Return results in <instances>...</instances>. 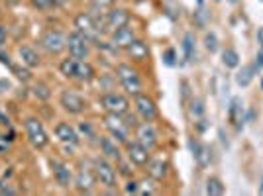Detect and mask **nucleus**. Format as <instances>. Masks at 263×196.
Returning <instances> with one entry per match:
<instances>
[{
	"instance_id": "obj_1",
	"label": "nucleus",
	"mask_w": 263,
	"mask_h": 196,
	"mask_svg": "<svg viewBox=\"0 0 263 196\" xmlns=\"http://www.w3.org/2000/svg\"><path fill=\"white\" fill-rule=\"evenodd\" d=\"M97 20V26H99L100 33H112L116 32V30H120L124 26H128L130 22V14L126 10H122V8H114V10H110L104 14V18H95Z\"/></svg>"
},
{
	"instance_id": "obj_2",
	"label": "nucleus",
	"mask_w": 263,
	"mask_h": 196,
	"mask_svg": "<svg viewBox=\"0 0 263 196\" xmlns=\"http://www.w3.org/2000/svg\"><path fill=\"white\" fill-rule=\"evenodd\" d=\"M24 128H26L28 142L32 143L35 149H44L45 145L49 143V138H47V131H45L44 124L37 118H28V120L24 122Z\"/></svg>"
},
{
	"instance_id": "obj_3",
	"label": "nucleus",
	"mask_w": 263,
	"mask_h": 196,
	"mask_svg": "<svg viewBox=\"0 0 263 196\" xmlns=\"http://www.w3.org/2000/svg\"><path fill=\"white\" fill-rule=\"evenodd\" d=\"M116 76H118V81H120L122 88H124L128 94H134V96L140 94V90H142V81H140L138 73H136L130 65L116 67Z\"/></svg>"
},
{
	"instance_id": "obj_4",
	"label": "nucleus",
	"mask_w": 263,
	"mask_h": 196,
	"mask_svg": "<svg viewBox=\"0 0 263 196\" xmlns=\"http://www.w3.org/2000/svg\"><path fill=\"white\" fill-rule=\"evenodd\" d=\"M104 126H106V130L110 131V135H112L116 142H120V143L128 142V138H130V128H128V124H126V120L122 118L120 114H106V116H104Z\"/></svg>"
},
{
	"instance_id": "obj_5",
	"label": "nucleus",
	"mask_w": 263,
	"mask_h": 196,
	"mask_svg": "<svg viewBox=\"0 0 263 196\" xmlns=\"http://www.w3.org/2000/svg\"><path fill=\"white\" fill-rule=\"evenodd\" d=\"M100 106L106 110V114H120L124 116L128 110H130V100L118 94V92H106L100 96Z\"/></svg>"
},
{
	"instance_id": "obj_6",
	"label": "nucleus",
	"mask_w": 263,
	"mask_h": 196,
	"mask_svg": "<svg viewBox=\"0 0 263 196\" xmlns=\"http://www.w3.org/2000/svg\"><path fill=\"white\" fill-rule=\"evenodd\" d=\"M75 28H77V32H81L85 37H87L88 44H97V42H99L100 30H99V26H97L95 16L81 12L77 18H75Z\"/></svg>"
},
{
	"instance_id": "obj_7",
	"label": "nucleus",
	"mask_w": 263,
	"mask_h": 196,
	"mask_svg": "<svg viewBox=\"0 0 263 196\" xmlns=\"http://www.w3.org/2000/svg\"><path fill=\"white\" fill-rule=\"evenodd\" d=\"M92 173H95L97 183H100L102 186H106V188L116 186V171L112 169V165L106 159H97L92 163Z\"/></svg>"
},
{
	"instance_id": "obj_8",
	"label": "nucleus",
	"mask_w": 263,
	"mask_h": 196,
	"mask_svg": "<svg viewBox=\"0 0 263 196\" xmlns=\"http://www.w3.org/2000/svg\"><path fill=\"white\" fill-rule=\"evenodd\" d=\"M40 44H42V47L47 53L59 55L67 47V37L61 32H57V30H49V32H45L42 35Z\"/></svg>"
},
{
	"instance_id": "obj_9",
	"label": "nucleus",
	"mask_w": 263,
	"mask_h": 196,
	"mask_svg": "<svg viewBox=\"0 0 263 196\" xmlns=\"http://www.w3.org/2000/svg\"><path fill=\"white\" fill-rule=\"evenodd\" d=\"M67 49H69L71 57H77V59H87L88 51H90L88 49V40L77 30L67 35Z\"/></svg>"
},
{
	"instance_id": "obj_10",
	"label": "nucleus",
	"mask_w": 263,
	"mask_h": 196,
	"mask_svg": "<svg viewBox=\"0 0 263 196\" xmlns=\"http://www.w3.org/2000/svg\"><path fill=\"white\" fill-rule=\"evenodd\" d=\"M59 102H61L63 110H67L69 114H81L87 108L85 98L77 94V92H73V90H63L61 96H59Z\"/></svg>"
},
{
	"instance_id": "obj_11",
	"label": "nucleus",
	"mask_w": 263,
	"mask_h": 196,
	"mask_svg": "<svg viewBox=\"0 0 263 196\" xmlns=\"http://www.w3.org/2000/svg\"><path fill=\"white\" fill-rule=\"evenodd\" d=\"M134 106H136V112L143 118V122H152L157 118V106L147 94H136Z\"/></svg>"
},
{
	"instance_id": "obj_12",
	"label": "nucleus",
	"mask_w": 263,
	"mask_h": 196,
	"mask_svg": "<svg viewBox=\"0 0 263 196\" xmlns=\"http://www.w3.org/2000/svg\"><path fill=\"white\" fill-rule=\"evenodd\" d=\"M189 149L193 153L195 161L200 169H206L210 163H212V151L206 143L198 142V140H189Z\"/></svg>"
},
{
	"instance_id": "obj_13",
	"label": "nucleus",
	"mask_w": 263,
	"mask_h": 196,
	"mask_svg": "<svg viewBox=\"0 0 263 196\" xmlns=\"http://www.w3.org/2000/svg\"><path fill=\"white\" fill-rule=\"evenodd\" d=\"M126 151H128L130 163L138 165V167H145L147 161H149V149L143 147L138 140L136 142H126Z\"/></svg>"
},
{
	"instance_id": "obj_14",
	"label": "nucleus",
	"mask_w": 263,
	"mask_h": 196,
	"mask_svg": "<svg viewBox=\"0 0 263 196\" xmlns=\"http://www.w3.org/2000/svg\"><path fill=\"white\" fill-rule=\"evenodd\" d=\"M136 138H138V142L142 143L143 147H147L149 151L157 145V131H155V128L149 122L136 126Z\"/></svg>"
},
{
	"instance_id": "obj_15",
	"label": "nucleus",
	"mask_w": 263,
	"mask_h": 196,
	"mask_svg": "<svg viewBox=\"0 0 263 196\" xmlns=\"http://www.w3.org/2000/svg\"><path fill=\"white\" fill-rule=\"evenodd\" d=\"M134 40H136V33L132 30L130 26H124L120 30H116V32H112V47H116V49H128L132 44H134Z\"/></svg>"
},
{
	"instance_id": "obj_16",
	"label": "nucleus",
	"mask_w": 263,
	"mask_h": 196,
	"mask_svg": "<svg viewBox=\"0 0 263 196\" xmlns=\"http://www.w3.org/2000/svg\"><path fill=\"white\" fill-rule=\"evenodd\" d=\"M51 171H53V179L57 185L63 186V188L71 186L73 177H71V169H69L65 163H61V161H57V159H51Z\"/></svg>"
},
{
	"instance_id": "obj_17",
	"label": "nucleus",
	"mask_w": 263,
	"mask_h": 196,
	"mask_svg": "<svg viewBox=\"0 0 263 196\" xmlns=\"http://www.w3.org/2000/svg\"><path fill=\"white\" fill-rule=\"evenodd\" d=\"M95 183H97V179H95L92 169H85V167L79 169L77 177H75V188H77L79 192H90Z\"/></svg>"
},
{
	"instance_id": "obj_18",
	"label": "nucleus",
	"mask_w": 263,
	"mask_h": 196,
	"mask_svg": "<svg viewBox=\"0 0 263 196\" xmlns=\"http://www.w3.org/2000/svg\"><path fill=\"white\" fill-rule=\"evenodd\" d=\"M55 135L59 138V142L65 143V145H77L79 143V133L73 126H69L65 122L57 124L55 126Z\"/></svg>"
},
{
	"instance_id": "obj_19",
	"label": "nucleus",
	"mask_w": 263,
	"mask_h": 196,
	"mask_svg": "<svg viewBox=\"0 0 263 196\" xmlns=\"http://www.w3.org/2000/svg\"><path fill=\"white\" fill-rule=\"evenodd\" d=\"M145 167H147V174L152 181H163L167 177V169H169L167 161H163V159H149Z\"/></svg>"
},
{
	"instance_id": "obj_20",
	"label": "nucleus",
	"mask_w": 263,
	"mask_h": 196,
	"mask_svg": "<svg viewBox=\"0 0 263 196\" xmlns=\"http://www.w3.org/2000/svg\"><path fill=\"white\" fill-rule=\"evenodd\" d=\"M228 118L230 122L240 130L241 128V122H243V102H241V98H232L230 106H228Z\"/></svg>"
},
{
	"instance_id": "obj_21",
	"label": "nucleus",
	"mask_w": 263,
	"mask_h": 196,
	"mask_svg": "<svg viewBox=\"0 0 263 196\" xmlns=\"http://www.w3.org/2000/svg\"><path fill=\"white\" fill-rule=\"evenodd\" d=\"M18 55H20V61H22L28 69H35V67L40 65V55H37V51H35L33 47H30V45L20 47V49H18Z\"/></svg>"
},
{
	"instance_id": "obj_22",
	"label": "nucleus",
	"mask_w": 263,
	"mask_h": 196,
	"mask_svg": "<svg viewBox=\"0 0 263 196\" xmlns=\"http://www.w3.org/2000/svg\"><path fill=\"white\" fill-rule=\"evenodd\" d=\"M126 51H128V55H130L134 61H143V59L147 57V53H149L147 44L142 42V40H134V44H132Z\"/></svg>"
},
{
	"instance_id": "obj_23",
	"label": "nucleus",
	"mask_w": 263,
	"mask_h": 196,
	"mask_svg": "<svg viewBox=\"0 0 263 196\" xmlns=\"http://www.w3.org/2000/svg\"><path fill=\"white\" fill-rule=\"evenodd\" d=\"M100 145V151L104 153L108 159H120V149H118V145H116V140H112V138H102L99 142Z\"/></svg>"
},
{
	"instance_id": "obj_24",
	"label": "nucleus",
	"mask_w": 263,
	"mask_h": 196,
	"mask_svg": "<svg viewBox=\"0 0 263 196\" xmlns=\"http://www.w3.org/2000/svg\"><path fill=\"white\" fill-rule=\"evenodd\" d=\"M259 69L253 65H246V67H241V71L236 75V83L240 85V87H250L252 85V81H253V76H255V73H257Z\"/></svg>"
},
{
	"instance_id": "obj_25",
	"label": "nucleus",
	"mask_w": 263,
	"mask_h": 196,
	"mask_svg": "<svg viewBox=\"0 0 263 196\" xmlns=\"http://www.w3.org/2000/svg\"><path fill=\"white\" fill-rule=\"evenodd\" d=\"M92 76H95V69H92V65L87 63L85 59H79L77 71H75V79L81 81V83H87V81H90Z\"/></svg>"
},
{
	"instance_id": "obj_26",
	"label": "nucleus",
	"mask_w": 263,
	"mask_h": 196,
	"mask_svg": "<svg viewBox=\"0 0 263 196\" xmlns=\"http://www.w3.org/2000/svg\"><path fill=\"white\" fill-rule=\"evenodd\" d=\"M183 53H185L186 63H191V61L195 59V55H197V47H195V37H193V33H185V37H183Z\"/></svg>"
},
{
	"instance_id": "obj_27",
	"label": "nucleus",
	"mask_w": 263,
	"mask_h": 196,
	"mask_svg": "<svg viewBox=\"0 0 263 196\" xmlns=\"http://www.w3.org/2000/svg\"><path fill=\"white\" fill-rule=\"evenodd\" d=\"M77 63H79L77 57H71V59H63V61H61V65H59V71H61V75L67 76V79H75Z\"/></svg>"
},
{
	"instance_id": "obj_28",
	"label": "nucleus",
	"mask_w": 263,
	"mask_h": 196,
	"mask_svg": "<svg viewBox=\"0 0 263 196\" xmlns=\"http://www.w3.org/2000/svg\"><path fill=\"white\" fill-rule=\"evenodd\" d=\"M222 63L228 67V69H236V67L240 65V55L236 49H226L224 53H222Z\"/></svg>"
},
{
	"instance_id": "obj_29",
	"label": "nucleus",
	"mask_w": 263,
	"mask_h": 196,
	"mask_svg": "<svg viewBox=\"0 0 263 196\" xmlns=\"http://www.w3.org/2000/svg\"><path fill=\"white\" fill-rule=\"evenodd\" d=\"M206 194L209 196H220L224 194V185H222V181L216 179V177H212L206 181Z\"/></svg>"
},
{
	"instance_id": "obj_30",
	"label": "nucleus",
	"mask_w": 263,
	"mask_h": 196,
	"mask_svg": "<svg viewBox=\"0 0 263 196\" xmlns=\"http://www.w3.org/2000/svg\"><path fill=\"white\" fill-rule=\"evenodd\" d=\"M204 47H206V51H210V53H216L218 51V37L214 33H206L204 35Z\"/></svg>"
},
{
	"instance_id": "obj_31",
	"label": "nucleus",
	"mask_w": 263,
	"mask_h": 196,
	"mask_svg": "<svg viewBox=\"0 0 263 196\" xmlns=\"http://www.w3.org/2000/svg\"><path fill=\"white\" fill-rule=\"evenodd\" d=\"M33 96H37L40 100H47V98L51 96V92H49V88L45 87V85H42V83H37L35 87L32 88Z\"/></svg>"
},
{
	"instance_id": "obj_32",
	"label": "nucleus",
	"mask_w": 263,
	"mask_h": 196,
	"mask_svg": "<svg viewBox=\"0 0 263 196\" xmlns=\"http://www.w3.org/2000/svg\"><path fill=\"white\" fill-rule=\"evenodd\" d=\"M191 114H193V118H200V116L204 114V104H202L200 98H195V100L191 102Z\"/></svg>"
},
{
	"instance_id": "obj_33",
	"label": "nucleus",
	"mask_w": 263,
	"mask_h": 196,
	"mask_svg": "<svg viewBox=\"0 0 263 196\" xmlns=\"http://www.w3.org/2000/svg\"><path fill=\"white\" fill-rule=\"evenodd\" d=\"M177 59V53H175V49L173 47H169V49H165V53H163V63L167 67H175V61Z\"/></svg>"
},
{
	"instance_id": "obj_34",
	"label": "nucleus",
	"mask_w": 263,
	"mask_h": 196,
	"mask_svg": "<svg viewBox=\"0 0 263 196\" xmlns=\"http://www.w3.org/2000/svg\"><path fill=\"white\" fill-rule=\"evenodd\" d=\"M79 130H81L83 133H85V138H87L88 142H95L97 133H95V130H92V128H90V124H85V122H83V124L79 126Z\"/></svg>"
},
{
	"instance_id": "obj_35",
	"label": "nucleus",
	"mask_w": 263,
	"mask_h": 196,
	"mask_svg": "<svg viewBox=\"0 0 263 196\" xmlns=\"http://www.w3.org/2000/svg\"><path fill=\"white\" fill-rule=\"evenodd\" d=\"M155 188H154V183L152 181H142L140 183V190H138V194H154Z\"/></svg>"
},
{
	"instance_id": "obj_36",
	"label": "nucleus",
	"mask_w": 263,
	"mask_h": 196,
	"mask_svg": "<svg viewBox=\"0 0 263 196\" xmlns=\"http://www.w3.org/2000/svg\"><path fill=\"white\" fill-rule=\"evenodd\" d=\"M90 4L97 8V10H106L114 4V0H90Z\"/></svg>"
},
{
	"instance_id": "obj_37",
	"label": "nucleus",
	"mask_w": 263,
	"mask_h": 196,
	"mask_svg": "<svg viewBox=\"0 0 263 196\" xmlns=\"http://www.w3.org/2000/svg\"><path fill=\"white\" fill-rule=\"evenodd\" d=\"M10 69L14 71V73H16V76H18L20 81H30V71H26V69H20V67H16V65H12Z\"/></svg>"
},
{
	"instance_id": "obj_38",
	"label": "nucleus",
	"mask_w": 263,
	"mask_h": 196,
	"mask_svg": "<svg viewBox=\"0 0 263 196\" xmlns=\"http://www.w3.org/2000/svg\"><path fill=\"white\" fill-rule=\"evenodd\" d=\"M32 2L33 8H37V10H49L51 8V2L49 0H30Z\"/></svg>"
},
{
	"instance_id": "obj_39",
	"label": "nucleus",
	"mask_w": 263,
	"mask_h": 196,
	"mask_svg": "<svg viewBox=\"0 0 263 196\" xmlns=\"http://www.w3.org/2000/svg\"><path fill=\"white\" fill-rule=\"evenodd\" d=\"M138 190H140V183H138V181H128L126 192H128V194H138Z\"/></svg>"
},
{
	"instance_id": "obj_40",
	"label": "nucleus",
	"mask_w": 263,
	"mask_h": 196,
	"mask_svg": "<svg viewBox=\"0 0 263 196\" xmlns=\"http://www.w3.org/2000/svg\"><path fill=\"white\" fill-rule=\"evenodd\" d=\"M10 88H12L10 81H6V79H0V94H2V92H8Z\"/></svg>"
},
{
	"instance_id": "obj_41",
	"label": "nucleus",
	"mask_w": 263,
	"mask_h": 196,
	"mask_svg": "<svg viewBox=\"0 0 263 196\" xmlns=\"http://www.w3.org/2000/svg\"><path fill=\"white\" fill-rule=\"evenodd\" d=\"M0 63L6 67H12V61H10V55L8 53H0Z\"/></svg>"
},
{
	"instance_id": "obj_42",
	"label": "nucleus",
	"mask_w": 263,
	"mask_h": 196,
	"mask_svg": "<svg viewBox=\"0 0 263 196\" xmlns=\"http://www.w3.org/2000/svg\"><path fill=\"white\" fill-rule=\"evenodd\" d=\"M18 190L16 188H10V186H6V188H0V194H16Z\"/></svg>"
},
{
	"instance_id": "obj_43",
	"label": "nucleus",
	"mask_w": 263,
	"mask_h": 196,
	"mask_svg": "<svg viewBox=\"0 0 263 196\" xmlns=\"http://www.w3.org/2000/svg\"><path fill=\"white\" fill-rule=\"evenodd\" d=\"M253 65L257 67V69H261L263 67V53H259L257 57H255V63H253Z\"/></svg>"
},
{
	"instance_id": "obj_44",
	"label": "nucleus",
	"mask_w": 263,
	"mask_h": 196,
	"mask_svg": "<svg viewBox=\"0 0 263 196\" xmlns=\"http://www.w3.org/2000/svg\"><path fill=\"white\" fill-rule=\"evenodd\" d=\"M51 2V8H59V6H63L67 0H49Z\"/></svg>"
},
{
	"instance_id": "obj_45",
	"label": "nucleus",
	"mask_w": 263,
	"mask_h": 196,
	"mask_svg": "<svg viewBox=\"0 0 263 196\" xmlns=\"http://www.w3.org/2000/svg\"><path fill=\"white\" fill-rule=\"evenodd\" d=\"M4 42H6V30L0 26V47H2V44H4Z\"/></svg>"
},
{
	"instance_id": "obj_46",
	"label": "nucleus",
	"mask_w": 263,
	"mask_h": 196,
	"mask_svg": "<svg viewBox=\"0 0 263 196\" xmlns=\"http://www.w3.org/2000/svg\"><path fill=\"white\" fill-rule=\"evenodd\" d=\"M0 124L8 128V126H10V120H8V116H2V114H0Z\"/></svg>"
},
{
	"instance_id": "obj_47",
	"label": "nucleus",
	"mask_w": 263,
	"mask_h": 196,
	"mask_svg": "<svg viewBox=\"0 0 263 196\" xmlns=\"http://www.w3.org/2000/svg\"><path fill=\"white\" fill-rule=\"evenodd\" d=\"M257 42H259V45H261L263 49V28H259V32H257Z\"/></svg>"
},
{
	"instance_id": "obj_48",
	"label": "nucleus",
	"mask_w": 263,
	"mask_h": 196,
	"mask_svg": "<svg viewBox=\"0 0 263 196\" xmlns=\"http://www.w3.org/2000/svg\"><path fill=\"white\" fill-rule=\"evenodd\" d=\"M259 194H263V183H261V188H259Z\"/></svg>"
},
{
	"instance_id": "obj_49",
	"label": "nucleus",
	"mask_w": 263,
	"mask_h": 196,
	"mask_svg": "<svg viewBox=\"0 0 263 196\" xmlns=\"http://www.w3.org/2000/svg\"><path fill=\"white\" fill-rule=\"evenodd\" d=\"M197 2H198V4H202V0H197Z\"/></svg>"
},
{
	"instance_id": "obj_50",
	"label": "nucleus",
	"mask_w": 263,
	"mask_h": 196,
	"mask_svg": "<svg viewBox=\"0 0 263 196\" xmlns=\"http://www.w3.org/2000/svg\"><path fill=\"white\" fill-rule=\"evenodd\" d=\"M216 2H218V0H216Z\"/></svg>"
}]
</instances>
